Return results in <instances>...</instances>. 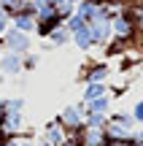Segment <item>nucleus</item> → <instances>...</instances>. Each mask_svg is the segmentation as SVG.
<instances>
[{
  "mask_svg": "<svg viewBox=\"0 0 143 146\" xmlns=\"http://www.w3.org/2000/svg\"><path fill=\"white\" fill-rule=\"evenodd\" d=\"M111 106H113V98L111 95H103V98H95L86 103V111L92 114H111Z\"/></svg>",
  "mask_w": 143,
  "mask_h": 146,
  "instance_id": "15",
  "label": "nucleus"
},
{
  "mask_svg": "<svg viewBox=\"0 0 143 146\" xmlns=\"http://www.w3.org/2000/svg\"><path fill=\"white\" fill-rule=\"evenodd\" d=\"M38 65H41V57H38V54L27 52L24 57H22V70H24V73H32V70L38 68Z\"/></svg>",
  "mask_w": 143,
  "mask_h": 146,
  "instance_id": "20",
  "label": "nucleus"
},
{
  "mask_svg": "<svg viewBox=\"0 0 143 146\" xmlns=\"http://www.w3.org/2000/svg\"><path fill=\"white\" fill-rule=\"evenodd\" d=\"M111 76V65L108 62H100V60H86L78 70V81L89 84V81H108Z\"/></svg>",
  "mask_w": 143,
  "mask_h": 146,
  "instance_id": "3",
  "label": "nucleus"
},
{
  "mask_svg": "<svg viewBox=\"0 0 143 146\" xmlns=\"http://www.w3.org/2000/svg\"><path fill=\"white\" fill-rule=\"evenodd\" d=\"M122 14L132 22L135 33H143V3H132V5H124Z\"/></svg>",
  "mask_w": 143,
  "mask_h": 146,
  "instance_id": "12",
  "label": "nucleus"
},
{
  "mask_svg": "<svg viewBox=\"0 0 143 146\" xmlns=\"http://www.w3.org/2000/svg\"><path fill=\"white\" fill-rule=\"evenodd\" d=\"M86 27H89V33H92V41H95V46H105V43L113 38L111 19H95V22H89Z\"/></svg>",
  "mask_w": 143,
  "mask_h": 146,
  "instance_id": "5",
  "label": "nucleus"
},
{
  "mask_svg": "<svg viewBox=\"0 0 143 146\" xmlns=\"http://www.w3.org/2000/svg\"><path fill=\"white\" fill-rule=\"evenodd\" d=\"M105 125H108V114H92V111H86V114H84V127L105 130Z\"/></svg>",
  "mask_w": 143,
  "mask_h": 146,
  "instance_id": "18",
  "label": "nucleus"
},
{
  "mask_svg": "<svg viewBox=\"0 0 143 146\" xmlns=\"http://www.w3.org/2000/svg\"><path fill=\"white\" fill-rule=\"evenodd\" d=\"M76 14L81 16V19L89 25V22L100 19V3H95V0H78V5H76Z\"/></svg>",
  "mask_w": 143,
  "mask_h": 146,
  "instance_id": "11",
  "label": "nucleus"
},
{
  "mask_svg": "<svg viewBox=\"0 0 143 146\" xmlns=\"http://www.w3.org/2000/svg\"><path fill=\"white\" fill-rule=\"evenodd\" d=\"M46 41L51 43V49H54V46H65V43H70V33L65 30V25H62V27H57V30H54Z\"/></svg>",
  "mask_w": 143,
  "mask_h": 146,
  "instance_id": "19",
  "label": "nucleus"
},
{
  "mask_svg": "<svg viewBox=\"0 0 143 146\" xmlns=\"http://www.w3.org/2000/svg\"><path fill=\"white\" fill-rule=\"evenodd\" d=\"M140 146H143V143H140Z\"/></svg>",
  "mask_w": 143,
  "mask_h": 146,
  "instance_id": "35",
  "label": "nucleus"
},
{
  "mask_svg": "<svg viewBox=\"0 0 143 146\" xmlns=\"http://www.w3.org/2000/svg\"><path fill=\"white\" fill-rule=\"evenodd\" d=\"M5 111H8V98H0V122L5 119Z\"/></svg>",
  "mask_w": 143,
  "mask_h": 146,
  "instance_id": "28",
  "label": "nucleus"
},
{
  "mask_svg": "<svg viewBox=\"0 0 143 146\" xmlns=\"http://www.w3.org/2000/svg\"><path fill=\"white\" fill-rule=\"evenodd\" d=\"M132 143H135V146L143 143V130H138V127H135V133H132Z\"/></svg>",
  "mask_w": 143,
  "mask_h": 146,
  "instance_id": "29",
  "label": "nucleus"
},
{
  "mask_svg": "<svg viewBox=\"0 0 143 146\" xmlns=\"http://www.w3.org/2000/svg\"><path fill=\"white\" fill-rule=\"evenodd\" d=\"M24 5H27V0H3L0 8H3V14L8 16V19H14V16L24 14Z\"/></svg>",
  "mask_w": 143,
  "mask_h": 146,
  "instance_id": "17",
  "label": "nucleus"
},
{
  "mask_svg": "<svg viewBox=\"0 0 143 146\" xmlns=\"http://www.w3.org/2000/svg\"><path fill=\"white\" fill-rule=\"evenodd\" d=\"M78 141H81V146H105L108 143V135H105V130L84 127V130L78 133Z\"/></svg>",
  "mask_w": 143,
  "mask_h": 146,
  "instance_id": "9",
  "label": "nucleus"
},
{
  "mask_svg": "<svg viewBox=\"0 0 143 146\" xmlns=\"http://www.w3.org/2000/svg\"><path fill=\"white\" fill-rule=\"evenodd\" d=\"M43 138H46L51 146H59L65 138H68V130H65V127H62V122L54 116V119H49L46 125H43Z\"/></svg>",
  "mask_w": 143,
  "mask_h": 146,
  "instance_id": "7",
  "label": "nucleus"
},
{
  "mask_svg": "<svg viewBox=\"0 0 143 146\" xmlns=\"http://www.w3.org/2000/svg\"><path fill=\"white\" fill-rule=\"evenodd\" d=\"M65 25V19L59 14H51V16H38L35 19V35L41 38V41H46L49 35H51L57 27H62Z\"/></svg>",
  "mask_w": 143,
  "mask_h": 146,
  "instance_id": "6",
  "label": "nucleus"
},
{
  "mask_svg": "<svg viewBox=\"0 0 143 146\" xmlns=\"http://www.w3.org/2000/svg\"><path fill=\"white\" fill-rule=\"evenodd\" d=\"M130 114H132L135 125H140V127H143V100H135V106L130 108Z\"/></svg>",
  "mask_w": 143,
  "mask_h": 146,
  "instance_id": "23",
  "label": "nucleus"
},
{
  "mask_svg": "<svg viewBox=\"0 0 143 146\" xmlns=\"http://www.w3.org/2000/svg\"><path fill=\"white\" fill-rule=\"evenodd\" d=\"M22 141H19V135H11V138H3V143L0 146H19Z\"/></svg>",
  "mask_w": 143,
  "mask_h": 146,
  "instance_id": "27",
  "label": "nucleus"
},
{
  "mask_svg": "<svg viewBox=\"0 0 143 146\" xmlns=\"http://www.w3.org/2000/svg\"><path fill=\"white\" fill-rule=\"evenodd\" d=\"M11 27H16V30L27 33V35H35V16H27V14H19L11 19Z\"/></svg>",
  "mask_w": 143,
  "mask_h": 146,
  "instance_id": "16",
  "label": "nucleus"
},
{
  "mask_svg": "<svg viewBox=\"0 0 143 146\" xmlns=\"http://www.w3.org/2000/svg\"><path fill=\"white\" fill-rule=\"evenodd\" d=\"M59 146H81V141H78V135H68Z\"/></svg>",
  "mask_w": 143,
  "mask_h": 146,
  "instance_id": "26",
  "label": "nucleus"
},
{
  "mask_svg": "<svg viewBox=\"0 0 143 146\" xmlns=\"http://www.w3.org/2000/svg\"><path fill=\"white\" fill-rule=\"evenodd\" d=\"M70 41H73L76 46L81 49V52H92V49H95V41H92L89 27H81L78 33H73V35H70Z\"/></svg>",
  "mask_w": 143,
  "mask_h": 146,
  "instance_id": "14",
  "label": "nucleus"
},
{
  "mask_svg": "<svg viewBox=\"0 0 143 146\" xmlns=\"http://www.w3.org/2000/svg\"><path fill=\"white\" fill-rule=\"evenodd\" d=\"M22 57L24 54H16V52H5L3 57H0V73L3 76H19L22 70Z\"/></svg>",
  "mask_w": 143,
  "mask_h": 146,
  "instance_id": "8",
  "label": "nucleus"
},
{
  "mask_svg": "<svg viewBox=\"0 0 143 146\" xmlns=\"http://www.w3.org/2000/svg\"><path fill=\"white\" fill-rule=\"evenodd\" d=\"M5 54V46H3V38H0V57Z\"/></svg>",
  "mask_w": 143,
  "mask_h": 146,
  "instance_id": "32",
  "label": "nucleus"
},
{
  "mask_svg": "<svg viewBox=\"0 0 143 146\" xmlns=\"http://www.w3.org/2000/svg\"><path fill=\"white\" fill-rule=\"evenodd\" d=\"M38 146H51V143H49L46 138H38Z\"/></svg>",
  "mask_w": 143,
  "mask_h": 146,
  "instance_id": "31",
  "label": "nucleus"
},
{
  "mask_svg": "<svg viewBox=\"0 0 143 146\" xmlns=\"http://www.w3.org/2000/svg\"><path fill=\"white\" fill-rule=\"evenodd\" d=\"M19 146H38V141H35V138H19Z\"/></svg>",
  "mask_w": 143,
  "mask_h": 146,
  "instance_id": "30",
  "label": "nucleus"
},
{
  "mask_svg": "<svg viewBox=\"0 0 143 146\" xmlns=\"http://www.w3.org/2000/svg\"><path fill=\"white\" fill-rule=\"evenodd\" d=\"M105 146H135V143H132V138H108Z\"/></svg>",
  "mask_w": 143,
  "mask_h": 146,
  "instance_id": "24",
  "label": "nucleus"
},
{
  "mask_svg": "<svg viewBox=\"0 0 143 146\" xmlns=\"http://www.w3.org/2000/svg\"><path fill=\"white\" fill-rule=\"evenodd\" d=\"M8 27H11V19L3 14V8H0V38L5 35V30H8Z\"/></svg>",
  "mask_w": 143,
  "mask_h": 146,
  "instance_id": "25",
  "label": "nucleus"
},
{
  "mask_svg": "<svg viewBox=\"0 0 143 146\" xmlns=\"http://www.w3.org/2000/svg\"><path fill=\"white\" fill-rule=\"evenodd\" d=\"M81 27H86V22L81 19L78 14H73V16H68V19H65V30H68L70 35H73V33H78Z\"/></svg>",
  "mask_w": 143,
  "mask_h": 146,
  "instance_id": "21",
  "label": "nucleus"
},
{
  "mask_svg": "<svg viewBox=\"0 0 143 146\" xmlns=\"http://www.w3.org/2000/svg\"><path fill=\"white\" fill-rule=\"evenodd\" d=\"M135 119L130 111H111L108 114V125H105V135L108 138H132L135 133Z\"/></svg>",
  "mask_w": 143,
  "mask_h": 146,
  "instance_id": "1",
  "label": "nucleus"
},
{
  "mask_svg": "<svg viewBox=\"0 0 143 146\" xmlns=\"http://www.w3.org/2000/svg\"><path fill=\"white\" fill-rule=\"evenodd\" d=\"M140 35H143V33H140Z\"/></svg>",
  "mask_w": 143,
  "mask_h": 146,
  "instance_id": "34",
  "label": "nucleus"
},
{
  "mask_svg": "<svg viewBox=\"0 0 143 146\" xmlns=\"http://www.w3.org/2000/svg\"><path fill=\"white\" fill-rule=\"evenodd\" d=\"M3 46H5V52L27 54V52H30V46H32V38L27 35V33L16 30V27H8L5 35H3Z\"/></svg>",
  "mask_w": 143,
  "mask_h": 146,
  "instance_id": "4",
  "label": "nucleus"
},
{
  "mask_svg": "<svg viewBox=\"0 0 143 146\" xmlns=\"http://www.w3.org/2000/svg\"><path fill=\"white\" fill-rule=\"evenodd\" d=\"M84 114H86V103L78 100L73 106H65L62 111L57 114V119L62 122V127L68 130V135H78L84 130Z\"/></svg>",
  "mask_w": 143,
  "mask_h": 146,
  "instance_id": "2",
  "label": "nucleus"
},
{
  "mask_svg": "<svg viewBox=\"0 0 143 146\" xmlns=\"http://www.w3.org/2000/svg\"><path fill=\"white\" fill-rule=\"evenodd\" d=\"M111 30H113V38H132L135 35L132 22H130L124 14H119V16H113V19H111Z\"/></svg>",
  "mask_w": 143,
  "mask_h": 146,
  "instance_id": "10",
  "label": "nucleus"
},
{
  "mask_svg": "<svg viewBox=\"0 0 143 146\" xmlns=\"http://www.w3.org/2000/svg\"><path fill=\"white\" fill-rule=\"evenodd\" d=\"M103 95H108V84H105V81H89V84H84L81 100H84V103H89V100L103 98Z\"/></svg>",
  "mask_w": 143,
  "mask_h": 146,
  "instance_id": "13",
  "label": "nucleus"
},
{
  "mask_svg": "<svg viewBox=\"0 0 143 146\" xmlns=\"http://www.w3.org/2000/svg\"><path fill=\"white\" fill-rule=\"evenodd\" d=\"M0 3H3V0H0Z\"/></svg>",
  "mask_w": 143,
  "mask_h": 146,
  "instance_id": "33",
  "label": "nucleus"
},
{
  "mask_svg": "<svg viewBox=\"0 0 143 146\" xmlns=\"http://www.w3.org/2000/svg\"><path fill=\"white\" fill-rule=\"evenodd\" d=\"M24 108H27L24 98H8V111L11 114H24Z\"/></svg>",
  "mask_w": 143,
  "mask_h": 146,
  "instance_id": "22",
  "label": "nucleus"
}]
</instances>
